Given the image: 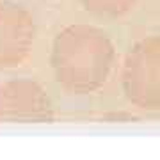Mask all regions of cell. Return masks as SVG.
I'll list each match as a JSON object with an SVG mask.
<instances>
[{
	"instance_id": "1",
	"label": "cell",
	"mask_w": 160,
	"mask_h": 160,
	"mask_svg": "<svg viewBox=\"0 0 160 160\" xmlns=\"http://www.w3.org/2000/svg\"><path fill=\"white\" fill-rule=\"evenodd\" d=\"M116 48L102 29L75 23L53 39L50 62L57 84L71 94L96 92L109 80Z\"/></svg>"
},
{
	"instance_id": "2",
	"label": "cell",
	"mask_w": 160,
	"mask_h": 160,
	"mask_svg": "<svg viewBox=\"0 0 160 160\" xmlns=\"http://www.w3.org/2000/svg\"><path fill=\"white\" fill-rule=\"evenodd\" d=\"M121 84L132 105L142 110H160V36L144 38L130 48Z\"/></svg>"
},
{
	"instance_id": "3",
	"label": "cell",
	"mask_w": 160,
	"mask_h": 160,
	"mask_svg": "<svg viewBox=\"0 0 160 160\" xmlns=\"http://www.w3.org/2000/svg\"><path fill=\"white\" fill-rule=\"evenodd\" d=\"M53 107L46 91L32 78L0 84V123H50Z\"/></svg>"
},
{
	"instance_id": "4",
	"label": "cell",
	"mask_w": 160,
	"mask_h": 160,
	"mask_svg": "<svg viewBox=\"0 0 160 160\" xmlns=\"http://www.w3.org/2000/svg\"><path fill=\"white\" fill-rule=\"evenodd\" d=\"M34 39V16L16 2L0 0V71L18 68L30 55Z\"/></svg>"
},
{
	"instance_id": "5",
	"label": "cell",
	"mask_w": 160,
	"mask_h": 160,
	"mask_svg": "<svg viewBox=\"0 0 160 160\" xmlns=\"http://www.w3.org/2000/svg\"><path fill=\"white\" fill-rule=\"evenodd\" d=\"M87 12H91L98 18L116 20L128 14L135 7L137 0H80Z\"/></svg>"
}]
</instances>
